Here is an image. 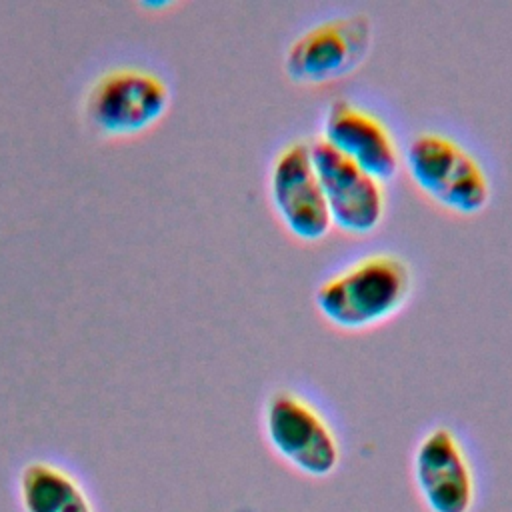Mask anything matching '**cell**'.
<instances>
[{"label":"cell","mask_w":512,"mask_h":512,"mask_svg":"<svg viewBox=\"0 0 512 512\" xmlns=\"http://www.w3.org/2000/svg\"><path fill=\"white\" fill-rule=\"evenodd\" d=\"M414 274L396 252H368L314 290V306L326 322L342 330H362L394 316L410 298Z\"/></svg>","instance_id":"obj_1"},{"label":"cell","mask_w":512,"mask_h":512,"mask_svg":"<svg viewBox=\"0 0 512 512\" xmlns=\"http://www.w3.org/2000/svg\"><path fill=\"white\" fill-rule=\"evenodd\" d=\"M262 434L268 448L306 478H328L340 466L336 428L316 402L294 388L270 390L262 404Z\"/></svg>","instance_id":"obj_2"},{"label":"cell","mask_w":512,"mask_h":512,"mask_svg":"<svg viewBox=\"0 0 512 512\" xmlns=\"http://www.w3.org/2000/svg\"><path fill=\"white\" fill-rule=\"evenodd\" d=\"M168 80L144 64H114L96 74L82 98L86 124L104 138H130L152 128L170 108Z\"/></svg>","instance_id":"obj_3"},{"label":"cell","mask_w":512,"mask_h":512,"mask_svg":"<svg viewBox=\"0 0 512 512\" xmlns=\"http://www.w3.org/2000/svg\"><path fill=\"white\" fill-rule=\"evenodd\" d=\"M402 160L416 188L446 210L470 216L490 200V178L480 160L444 132L414 134Z\"/></svg>","instance_id":"obj_4"},{"label":"cell","mask_w":512,"mask_h":512,"mask_svg":"<svg viewBox=\"0 0 512 512\" xmlns=\"http://www.w3.org/2000/svg\"><path fill=\"white\" fill-rule=\"evenodd\" d=\"M410 476L426 512H474L476 466L452 426L434 424L418 438L410 456Z\"/></svg>","instance_id":"obj_5"},{"label":"cell","mask_w":512,"mask_h":512,"mask_svg":"<svg viewBox=\"0 0 512 512\" xmlns=\"http://www.w3.org/2000/svg\"><path fill=\"white\" fill-rule=\"evenodd\" d=\"M372 42L374 26L364 12L320 20L288 44L284 72L298 84L336 80L364 62Z\"/></svg>","instance_id":"obj_6"},{"label":"cell","mask_w":512,"mask_h":512,"mask_svg":"<svg viewBox=\"0 0 512 512\" xmlns=\"http://www.w3.org/2000/svg\"><path fill=\"white\" fill-rule=\"evenodd\" d=\"M268 186L278 218L296 238L314 242L328 234L332 220L308 140L296 138L278 150Z\"/></svg>","instance_id":"obj_7"},{"label":"cell","mask_w":512,"mask_h":512,"mask_svg":"<svg viewBox=\"0 0 512 512\" xmlns=\"http://www.w3.org/2000/svg\"><path fill=\"white\" fill-rule=\"evenodd\" d=\"M332 226L348 234H368L384 218V182L340 154L320 136L310 142Z\"/></svg>","instance_id":"obj_8"},{"label":"cell","mask_w":512,"mask_h":512,"mask_svg":"<svg viewBox=\"0 0 512 512\" xmlns=\"http://www.w3.org/2000/svg\"><path fill=\"white\" fill-rule=\"evenodd\" d=\"M322 140L378 180H390L402 162L388 124L350 98H336L322 118Z\"/></svg>","instance_id":"obj_9"},{"label":"cell","mask_w":512,"mask_h":512,"mask_svg":"<svg viewBox=\"0 0 512 512\" xmlns=\"http://www.w3.org/2000/svg\"><path fill=\"white\" fill-rule=\"evenodd\" d=\"M18 492L24 512H94L78 480L52 462H28L20 472Z\"/></svg>","instance_id":"obj_10"}]
</instances>
